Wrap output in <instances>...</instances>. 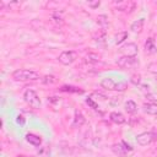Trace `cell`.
<instances>
[{
  "mask_svg": "<svg viewBox=\"0 0 157 157\" xmlns=\"http://www.w3.org/2000/svg\"><path fill=\"white\" fill-rule=\"evenodd\" d=\"M12 78L16 81H37L40 78L39 74L33 70H27V69H18L12 72Z\"/></svg>",
  "mask_w": 157,
  "mask_h": 157,
  "instance_id": "obj_1",
  "label": "cell"
},
{
  "mask_svg": "<svg viewBox=\"0 0 157 157\" xmlns=\"http://www.w3.org/2000/svg\"><path fill=\"white\" fill-rule=\"evenodd\" d=\"M101 86L108 91H125L128 88L125 81H117L113 77H104L101 81Z\"/></svg>",
  "mask_w": 157,
  "mask_h": 157,
  "instance_id": "obj_2",
  "label": "cell"
},
{
  "mask_svg": "<svg viewBox=\"0 0 157 157\" xmlns=\"http://www.w3.org/2000/svg\"><path fill=\"white\" fill-rule=\"evenodd\" d=\"M23 99L29 107H32L34 109H39L40 105H42L40 98H39V96L37 94V92L34 90H29V88L26 90L25 93H23Z\"/></svg>",
  "mask_w": 157,
  "mask_h": 157,
  "instance_id": "obj_3",
  "label": "cell"
},
{
  "mask_svg": "<svg viewBox=\"0 0 157 157\" xmlns=\"http://www.w3.org/2000/svg\"><path fill=\"white\" fill-rule=\"evenodd\" d=\"M157 140V130H151V131H145L141 132L136 136V142L140 146H147Z\"/></svg>",
  "mask_w": 157,
  "mask_h": 157,
  "instance_id": "obj_4",
  "label": "cell"
},
{
  "mask_svg": "<svg viewBox=\"0 0 157 157\" xmlns=\"http://www.w3.org/2000/svg\"><path fill=\"white\" fill-rule=\"evenodd\" d=\"M112 151L118 156V157H126L130 152L134 151V147L131 145H129L125 141H120L119 144H114L112 145Z\"/></svg>",
  "mask_w": 157,
  "mask_h": 157,
  "instance_id": "obj_5",
  "label": "cell"
},
{
  "mask_svg": "<svg viewBox=\"0 0 157 157\" xmlns=\"http://www.w3.org/2000/svg\"><path fill=\"white\" fill-rule=\"evenodd\" d=\"M140 61L137 59V56H126L123 55L117 60V65L121 69H131V67H136L139 66Z\"/></svg>",
  "mask_w": 157,
  "mask_h": 157,
  "instance_id": "obj_6",
  "label": "cell"
},
{
  "mask_svg": "<svg viewBox=\"0 0 157 157\" xmlns=\"http://www.w3.org/2000/svg\"><path fill=\"white\" fill-rule=\"evenodd\" d=\"M76 58H77V53L76 52H74V50H64V52L60 53L58 60L63 65H70L76 60Z\"/></svg>",
  "mask_w": 157,
  "mask_h": 157,
  "instance_id": "obj_7",
  "label": "cell"
},
{
  "mask_svg": "<svg viewBox=\"0 0 157 157\" xmlns=\"http://www.w3.org/2000/svg\"><path fill=\"white\" fill-rule=\"evenodd\" d=\"M137 50H139V48L135 43H128V44H124L120 47V52H123L126 56H136Z\"/></svg>",
  "mask_w": 157,
  "mask_h": 157,
  "instance_id": "obj_8",
  "label": "cell"
},
{
  "mask_svg": "<svg viewBox=\"0 0 157 157\" xmlns=\"http://www.w3.org/2000/svg\"><path fill=\"white\" fill-rule=\"evenodd\" d=\"M85 121H86V119H85L83 114L81 112H78V110H75V118H74L72 126L74 128H80V126H82L85 124Z\"/></svg>",
  "mask_w": 157,
  "mask_h": 157,
  "instance_id": "obj_9",
  "label": "cell"
},
{
  "mask_svg": "<svg viewBox=\"0 0 157 157\" xmlns=\"http://www.w3.org/2000/svg\"><path fill=\"white\" fill-rule=\"evenodd\" d=\"M26 141H27L28 144L33 145V146H40V144H42V139H40L38 135L32 134V132L26 134Z\"/></svg>",
  "mask_w": 157,
  "mask_h": 157,
  "instance_id": "obj_10",
  "label": "cell"
},
{
  "mask_svg": "<svg viewBox=\"0 0 157 157\" xmlns=\"http://www.w3.org/2000/svg\"><path fill=\"white\" fill-rule=\"evenodd\" d=\"M109 118H110V120H112L113 123H115V124H124V123L126 121L125 117H124L121 113H119V112H112L110 115H109Z\"/></svg>",
  "mask_w": 157,
  "mask_h": 157,
  "instance_id": "obj_11",
  "label": "cell"
},
{
  "mask_svg": "<svg viewBox=\"0 0 157 157\" xmlns=\"http://www.w3.org/2000/svg\"><path fill=\"white\" fill-rule=\"evenodd\" d=\"M144 23H145V18H139V20H136V21H134L131 23L130 29L132 32H135V33H140L142 31V28H144Z\"/></svg>",
  "mask_w": 157,
  "mask_h": 157,
  "instance_id": "obj_12",
  "label": "cell"
},
{
  "mask_svg": "<svg viewBox=\"0 0 157 157\" xmlns=\"http://www.w3.org/2000/svg\"><path fill=\"white\" fill-rule=\"evenodd\" d=\"M117 5V9L120 10V11H128V10H132L135 4L134 2H129V1H118V2H114Z\"/></svg>",
  "mask_w": 157,
  "mask_h": 157,
  "instance_id": "obj_13",
  "label": "cell"
},
{
  "mask_svg": "<svg viewBox=\"0 0 157 157\" xmlns=\"http://www.w3.org/2000/svg\"><path fill=\"white\" fill-rule=\"evenodd\" d=\"M145 49L147 53H156L157 52V48H156V44H155V39L153 38H147V40L145 42Z\"/></svg>",
  "mask_w": 157,
  "mask_h": 157,
  "instance_id": "obj_14",
  "label": "cell"
},
{
  "mask_svg": "<svg viewBox=\"0 0 157 157\" xmlns=\"http://www.w3.org/2000/svg\"><path fill=\"white\" fill-rule=\"evenodd\" d=\"M144 112L150 115H157V104H155V103L144 104Z\"/></svg>",
  "mask_w": 157,
  "mask_h": 157,
  "instance_id": "obj_15",
  "label": "cell"
},
{
  "mask_svg": "<svg viewBox=\"0 0 157 157\" xmlns=\"http://www.w3.org/2000/svg\"><path fill=\"white\" fill-rule=\"evenodd\" d=\"M124 107H125V110H126L129 114H134V113L137 112V104H136L134 101H131V99L126 101Z\"/></svg>",
  "mask_w": 157,
  "mask_h": 157,
  "instance_id": "obj_16",
  "label": "cell"
},
{
  "mask_svg": "<svg viewBox=\"0 0 157 157\" xmlns=\"http://www.w3.org/2000/svg\"><path fill=\"white\" fill-rule=\"evenodd\" d=\"M125 39H128V32L123 31V32H119L117 36H115V39H114V43L115 44H121Z\"/></svg>",
  "mask_w": 157,
  "mask_h": 157,
  "instance_id": "obj_17",
  "label": "cell"
},
{
  "mask_svg": "<svg viewBox=\"0 0 157 157\" xmlns=\"http://www.w3.org/2000/svg\"><path fill=\"white\" fill-rule=\"evenodd\" d=\"M99 61V55L94 54V53H88L86 55V63H90V64H96Z\"/></svg>",
  "mask_w": 157,
  "mask_h": 157,
  "instance_id": "obj_18",
  "label": "cell"
},
{
  "mask_svg": "<svg viewBox=\"0 0 157 157\" xmlns=\"http://www.w3.org/2000/svg\"><path fill=\"white\" fill-rule=\"evenodd\" d=\"M60 91H63V92H74V93H82V92H83L82 90H80V88H77V87H74V86H67V85L61 86Z\"/></svg>",
  "mask_w": 157,
  "mask_h": 157,
  "instance_id": "obj_19",
  "label": "cell"
},
{
  "mask_svg": "<svg viewBox=\"0 0 157 157\" xmlns=\"http://www.w3.org/2000/svg\"><path fill=\"white\" fill-rule=\"evenodd\" d=\"M52 18H53L54 22L58 23V25H63V23H64V18H63V16H61V12H59V11H54L53 15H52Z\"/></svg>",
  "mask_w": 157,
  "mask_h": 157,
  "instance_id": "obj_20",
  "label": "cell"
},
{
  "mask_svg": "<svg viewBox=\"0 0 157 157\" xmlns=\"http://www.w3.org/2000/svg\"><path fill=\"white\" fill-rule=\"evenodd\" d=\"M56 78H55V76H53V75H45L43 78H42V82L43 83H45V85H53V83H56Z\"/></svg>",
  "mask_w": 157,
  "mask_h": 157,
  "instance_id": "obj_21",
  "label": "cell"
},
{
  "mask_svg": "<svg viewBox=\"0 0 157 157\" xmlns=\"http://www.w3.org/2000/svg\"><path fill=\"white\" fill-rule=\"evenodd\" d=\"M97 23H98L99 26H102V27H105V26L108 25V17H107L105 15H99V16L97 17Z\"/></svg>",
  "mask_w": 157,
  "mask_h": 157,
  "instance_id": "obj_22",
  "label": "cell"
},
{
  "mask_svg": "<svg viewBox=\"0 0 157 157\" xmlns=\"http://www.w3.org/2000/svg\"><path fill=\"white\" fill-rule=\"evenodd\" d=\"M87 5H88L90 7H92V9H97V7L101 5V1H98V0H97V1H88Z\"/></svg>",
  "mask_w": 157,
  "mask_h": 157,
  "instance_id": "obj_23",
  "label": "cell"
},
{
  "mask_svg": "<svg viewBox=\"0 0 157 157\" xmlns=\"http://www.w3.org/2000/svg\"><path fill=\"white\" fill-rule=\"evenodd\" d=\"M86 103H87V104H90V105H91L93 109H96V110L98 109V105H97V104H96V103L92 101V98H87V99H86Z\"/></svg>",
  "mask_w": 157,
  "mask_h": 157,
  "instance_id": "obj_24",
  "label": "cell"
},
{
  "mask_svg": "<svg viewBox=\"0 0 157 157\" xmlns=\"http://www.w3.org/2000/svg\"><path fill=\"white\" fill-rule=\"evenodd\" d=\"M16 123H17V124H20V125H25L26 119H25L22 115H17V117H16Z\"/></svg>",
  "mask_w": 157,
  "mask_h": 157,
  "instance_id": "obj_25",
  "label": "cell"
},
{
  "mask_svg": "<svg viewBox=\"0 0 157 157\" xmlns=\"http://www.w3.org/2000/svg\"><path fill=\"white\" fill-rule=\"evenodd\" d=\"M131 81L134 83H139L140 82V75H132L131 76Z\"/></svg>",
  "mask_w": 157,
  "mask_h": 157,
  "instance_id": "obj_26",
  "label": "cell"
},
{
  "mask_svg": "<svg viewBox=\"0 0 157 157\" xmlns=\"http://www.w3.org/2000/svg\"><path fill=\"white\" fill-rule=\"evenodd\" d=\"M17 157H26V156H17Z\"/></svg>",
  "mask_w": 157,
  "mask_h": 157,
  "instance_id": "obj_27",
  "label": "cell"
}]
</instances>
